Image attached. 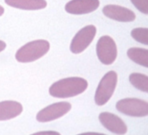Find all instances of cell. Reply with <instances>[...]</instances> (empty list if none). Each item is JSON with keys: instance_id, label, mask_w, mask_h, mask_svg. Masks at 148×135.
<instances>
[{"instance_id": "6da1fadb", "label": "cell", "mask_w": 148, "mask_h": 135, "mask_svg": "<svg viewBox=\"0 0 148 135\" xmlns=\"http://www.w3.org/2000/svg\"><path fill=\"white\" fill-rule=\"evenodd\" d=\"M88 87L85 79L78 77H68L55 82L49 88V94L53 98H68L83 93Z\"/></svg>"}, {"instance_id": "7a4b0ae2", "label": "cell", "mask_w": 148, "mask_h": 135, "mask_svg": "<svg viewBox=\"0 0 148 135\" xmlns=\"http://www.w3.org/2000/svg\"><path fill=\"white\" fill-rule=\"evenodd\" d=\"M49 49L50 43L48 40H35L20 47L16 52L15 59L20 63H30L43 57Z\"/></svg>"}, {"instance_id": "3957f363", "label": "cell", "mask_w": 148, "mask_h": 135, "mask_svg": "<svg viewBox=\"0 0 148 135\" xmlns=\"http://www.w3.org/2000/svg\"><path fill=\"white\" fill-rule=\"evenodd\" d=\"M118 75L114 71L107 72L102 77L95 93V103L97 106H102L108 102L116 88Z\"/></svg>"}, {"instance_id": "277c9868", "label": "cell", "mask_w": 148, "mask_h": 135, "mask_svg": "<svg viewBox=\"0 0 148 135\" xmlns=\"http://www.w3.org/2000/svg\"><path fill=\"white\" fill-rule=\"evenodd\" d=\"M117 111L132 117H145L148 116V103L138 98H124L116 104Z\"/></svg>"}, {"instance_id": "5b68a950", "label": "cell", "mask_w": 148, "mask_h": 135, "mask_svg": "<svg viewBox=\"0 0 148 135\" xmlns=\"http://www.w3.org/2000/svg\"><path fill=\"white\" fill-rule=\"evenodd\" d=\"M96 53L101 63L105 65L112 64L118 55L117 46L114 39L109 36L100 38L96 45Z\"/></svg>"}, {"instance_id": "8992f818", "label": "cell", "mask_w": 148, "mask_h": 135, "mask_svg": "<svg viewBox=\"0 0 148 135\" xmlns=\"http://www.w3.org/2000/svg\"><path fill=\"white\" fill-rule=\"evenodd\" d=\"M97 29L93 25L82 27L76 33L70 43V51L75 54L83 52L95 38Z\"/></svg>"}, {"instance_id": "52a82bcc", "label": "cell", "mask_w": 148, "mask_h": 135, "mask_svg": "<svg viewBox=\"0 0 148 135\" xmlns=\"http://www.w3.org/2000/svg\"><path fill=\"white\" fill-rule=\"evenodd\" d=\"M71 109L72 104L69 102L55 103L40 110L36 115V120L40 123L54 121L67 114Z\"/></svg>"}, {"instance_id": "ba28073f", "label": "cell", "mask_w": 148, "mask_h": 135, "mask_svg": "<svg viewBox=\"0 0 148 135\" xmlns=\"http://www.w3.org/2000/svg\"><path fill=\"white\" fill-rule=\"evenodd\" d=\"M106 17L121 23L133 22L136 19L135 13L131 10L116 4H108L103 9Z\"/></svg>"}, {"instance_id": "9c48e42d", "label": "cell", "mask_w": 148, "mask_h": 135, "mask_svg": "<svg viewBox=\"0 0 148 135\" xmlns=\"http://www.w3.org/2000/svg\"><path fill=\"white\" fill-rule=\"evenodd\" d=\"M98 119L101 124L113 134H124L127 133V125L118 116L109 112H103L100 114Z\"/></svg>"}, {"instance_id": "30bf717a", "label": "cell", "mask_w": 148, "mask_h": 135, "mask_svg": "<svg viewBox=\"0 0 148 135\" xmlns=\"http://www.w3.org/2000/svg\"><path fill=\"white\" fill-rule=\"evenodd\" d=\"M99 6V0H71L65 5V11L69 14L80 15L95 11Z\"/></svg>"}, {"instance_id": "8fae6325", "label": "cell", "mask_w": 148, "mask_h": 135, "mask_svg": "<svg viewBox=\"0 0 148 135\" xmlns=\"http://www.w3.org/2000/svg\"><path fill=\"white\" fill-rule=\"evenodd\" d=\"M23 111V106L14 101L0 102V121H7L18 116Z\"/></svg>"}, {"instance_id": "7c38bea8", "label": "cell", "mask_w": 148, "mask_h": 135, "mask_svg": "<svg viewBox=\"0 0 148 135\" xmlns=\"http://www.w3.org/2000/svg\"><path fill=\"white\" fill-rule=\"evenodd\" d=\"M7 5L23 10H39L46 8V0H4Z\"/></svg>"}, {"instance_id": "4fadbf2b", "label": "cell", "mask_w": 148, "mask_h": 135, "mask_svg": "<svg viewBox=\"0 0 148 135\" xmlns=\"http://www.w3.org/2000/svg\"><path fill=\"white\" fill-rule=\"evenodd\" d=\"M128 57L132 62L144 67H148V50L143 48L133 47L127 52Z\"/></svg>"}, {"instance_id": "5bb4252c", "label": "cell", "mask_w": 148, "mask_h": 135, "mask_svg": "<svg viewBox=\"0 0 148 135\" xmlns=\"http://www.w3.org/2000/svg\"><path fill=\"white\" fill-rule=\"evenodd\" d=\"M130 82L136 89L148 93V77L144 74L132 73L129 77Z\"/></svg>"}, {"instance_id": "9a60e30c", "label": "cell", "mask_w": 148, "mask_h": 135, "mask_svg": "<svg viewBox=\"0 0 148 135\" xmlns=\"http://www.w3.org/2000/svg\"><path fill=\"white\" fill-rule=\"evenodd\" d=\"M131 36L136 41L144 44L148 45V28L147 27H136L131 32Z\"/></svg>"}, {"instance_id": "2e32d148", "label": "cell", "mask_w": 148, "mask_h": 135, "mask_svg": "<svg viewBox=\"0 0 148 135\" xmlns=\"http://www.w3.org/2000/svg\"><path fill=\"white\" fill-rule=\"evenodd\" d=\"M131 1L139 11L148 14V0H131Z\"/></svg>"}, {"instance_id": "e0dca14e", "label": "cell", "mask_w": 148, "mask_h": 135, "mask_svg": "<svg viewBox=\"0 0 148 135\" xmlns=\"http://www.w3.org/2000/svg\"><path fill=\"white\" fill-rule=\"evenodd\" d=\"M33 134L36 135H59L60 133L57 132L56 131H41V132H38L34 133Z\"/></svg>"}, {"instance_id": "ac0fdd59", "label": "cell", "mask_w": 148, "mask_h": 135, "mask_svg": "<svg viewBox=\"0 0 148 135\" xmlns=\"http://www.w3.org/2000/svg\"><path fill=\"white\" fill-rule=\"evenodd\" d=\"M6 46H7V44H6L5 42L0 40V52L3 51L6 49Z\"/></svg>"}, {"instance_id": "d6986e66", "label": "cell", "mask_w": 148, "mask_h": 135, "mask_svg": "<svg viewBox=\"0 0 148 135\" xmlns=\"http://www.w3.org/2000/svg\"><path fill=\"white\" fill-rule=\"evenodd\" d=\"M81 134H103L102 133H98V132H85V133H82Z\"/></svg>"}, {"instance_id": "ffe728a7", "label": "cell", "mask_w": 148, "mask_h": 135, "mask_svg": "<svg viewBox=\"0 0 148 135\" xmlns=\"http://www.w3.org/2000/svg\"><path fill=\"white\" fill-rule=\"evenodd\" d=\"M4 7H3L2 6L0 5V17H1L3 14H4Z\"/></svg>"}]
</instances>
